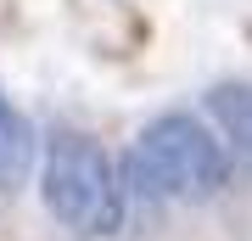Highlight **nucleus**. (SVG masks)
Returning <instances> with one entry per match:
<instances>
[{
  "label": "nucleus",
  "mask_w": 252,
  "mask_h": 241,
  "mask_svg": "<svg viewBox=\"0 0 252 241\" xmlns=\"http://www.w3.org/2000/svg\"><path fill=\"white\" fill-rule=\"evenodd\" d=\"M34 157H39L34 124L23 118V107H11L0 96V191H23L28 174H34Z\"/></svg>",
  "instance_id": "4"
},
{
  "label": "nucleus",
  "mask_w": 252,
  "mask_h": 241,
  "mask_svg": "<svg viewBox=\"0 0 252 241\" xmlns=\"http://www.w3.org/2000/svg\"><path fill=\"white\" fill-rule=\"evenodd\" d=\"M39 197L51 219L79 236H112L124 224V174L112 169L107 146L84 129H56L45 140V169H39Z\"/></svg>",
  "instance_id": "2"
},
{
  "label": "nucleus",
  "mask_w": 252,
  "mask_h": 241,
  "mask_svg": "<svg viewBox=\"0 0 252 241\" xmlns=\"http://www.w3.org/2000/svg\"><path fill=\"white\" fill-rule=\"evenodd\" d=\"M235 174V157L224 152V140L213 135V124L190 112H162L152 118L135 146L124 152V191L129 197H152V202H202L219 197Z\"/></svg>",
  "instance_id": "1"
},
{
  "label": "nucleus",
  "mask_w": 252,
  "mask_h": 241,
  "mask_svg": "<svg viewBox=\"0 0 252 241\" xmlns=\"http://www.w3.org/2000/svg\"><path fill=\"white\" fill-rule=\"evenodd\" d=\"M202 107H207L213 135L224 140V152H230L235 163H247V169H252V84L224 79V84H213V90L202 96Z\"/></svg>",
  "instance_id": "3"
}]
</instances>
